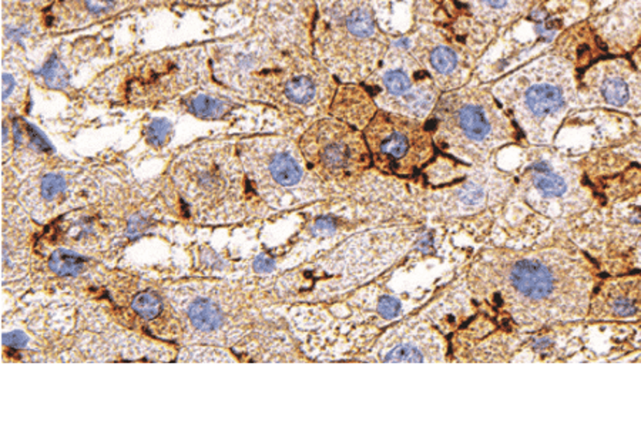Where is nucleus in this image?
<instances>
[{
  "instance_id": "nucleus-1",
  "label": "nucleus",
  "mask_w": 641,
  "mask_h": 423,
  "mask_svg": "<svg viewBox=\"0 0 641 423\" xmlns=\"http://www.w3.org/2000/svg\"><path fill=\"white\" fill-rule=\"evenodd\" d=\"M591 284L584 263L558 249L486 251L467 272L469 292L479 305L525 328L582 319Z\"/></svg>"
},
{
  "instance_id": "nucleus-2",
  "label": "nucleus",
  "mask_w": 641,
  "mask_h": 423,
  "mask_svg": "<svg viewBox=\"0 0 641 423\" xmlns=\"http://www.w3.org/2000/svg\"><path fill=\"white\" fill-rule=\"evenodd\" d=\"M429 129L436 148L472 164L485 162L522 137L493 92L482 88H458L440 95Z\"/></svg>"
},
{
  "instance_id": "nucleus-3",
  "label": "nucleus",
  "mask_w": 641,
  "mask_h": 423,
  "mask_svg": "<svg viewBox=\"0 0 641 423\" xmlns=\"http://www.w3.org/2000/svg\"><path fill=\"white\" fill-rule=\"evenodd\" d=\"M575 70L560 55H549L516 70L492 92L530 143L547 144L577 100Z\"/></svg>"
},
{
  "instance_id": "nucleus-4",
  "label": "nucleus",
  "mask_w": 641,
  "mask_h": 423,
  "mask_svg": "<svg viewBox=\"0 0 641 423\" xmlns=\"http://www.w3.org/2000/svg\"><path fill=\"white\" fill-rule=\"evenodd\" d=\"M314 40L318 59L346 83L365 81L388 53L368 0H316Z\"/></svg>"
},
{
  "instance_id": "nucleus-5",
  "label": "nucleus",
  "mask_w": 641,
  "mask_h": 423,
  "mask_svg": "<svg viewBox=\"0 0 641 423\" xmlns=\"http://www.w3.org/2000/svg\"><path fill=\"white\" fill-rule=\"evenodd\" d=\"M244 167L238 148L210 143L188 150L173 167V181L194 213L230 220L244 202Z\"/></svg>"
},
{
  "instance_id": "nucleus-6",
  "label": "nucleus",
  "mask_w": 641,
  "mask_h": 423,
  "mask_svg": "<svg viewBox=\"0 0 641 423\" xmlns=\"http://www.w3.org/2000/svg\"><path fill=\"white\" fill-rule=\"evenodd\" d=\"M244 172L271 205H288L316 195V176L300 147L284 137H255L238 144Z\"/></svg>"
},
{
  "instance_id": "nucleus-7",
  "label": "nucleus",
  "mask_w": 641,
  "mask_h": 423,
  "mask_svg": "<svg viewBox=\"0 0 641 423\" xmlns=\"http://www.w3.org/2000/svg\"><path fill=\"white\" fill-rule=\"evenodd\" d=\"M298 147L308 170L327 183H352L372 165L364 132L335 117L312 123Z\"/></svg>"
},
{
  "instance_id": "nucleus-8",
  "label": "nucleus",
  "mask_w": 641,
  "mask_h": 423,
  "mask_svg": "<svg viewBox=\"0 0 641 423\" xmlns=\"http://www.w3.org/2000/svg\"><path fill=\"white\" fill-rule=\"evenodd\" d=\"M203 62L202 49L155 53L122 66L111 80L127 103L154 104L190 89L202 76Z\"/></svg>"
},
{
  "instance_id": "nucleus-9",
  "label": "nucleus",
  "mask_w": 641,
  "mask_h": 423,
  "mask_svg": "<svg viewBox=\"0 0 641 423\" xmlns=\"http://www.w3.org/2000/svg\"><path fill=\"white\" fill-rule=\"evenodd\" d=\"M372 165L397 177L419 174L435 158L436 144L423 120L378 109L364 130Z\"/></svg>"
},
{
  "instance_id": "nucleus-10",
  "label": "nucleus",
  "mask_w": 641,
  "mask_h": 423,
  "mask_svg": "<svg viewBox=\"0 0 641 423\" xmlns=\"http://www.w3.org/2000/svg\"><path fill=\"white\" fill-rule=\"evenodd\" d=\"M364 86L381 110L418 120L429 117L440 97L433 77L414 55L399 49L388 50L379 69L364 81Z\"/></svg>"
},
{
  "instance_id": "nucleus-11",
  "label": "nucleus",
  "mask_w": 641,
  "mask_h": 423,
  "mask_svg": "<svg viewBox=\"0 0 641 423\" xmlns=\"http://www.w3.org/2000/svg\"><path fill=\"white\" fill-rule=\"evenodd\" d=\"M580 92L594 104L621 111H641V73L624 59L594 62L583 70Z\"/></svg>"
},
{
  "instance_id": "nucleus-12",
  "label": "nucleus",
  "mask_w": 641,
  "mask_h": 423,
  "mask_svg": "<svg viewBox=\"0 0 641 423\" xmlns=\"http://www.w3.org/2000/svg\"><path fill=\"white\" fill-rule=\"evenodd\" d=\"M264 90L278 103L301 110H311L328 102L332 93L330 71L320 64L294 63L291 67L269 73L264 78Z\"/></svg>"
},
{
  "instance_id": "nucleus-13",
  "label": "nucleus",
  "mask_w": 641,
  "mask_h": 423,
  "mask_svg": "<svg viewBox=\"0 0 641 423\" xmlns=\"http://www.w3.org/2000/svg\"><path fill=\"white\" fill-rule=\"evenodd\" d=\"M528 198L546 209L577 205L579 184L576 176L556 160H535L523 174Z\"/></svg>"
},
{
  "instance_id": "nucleus-14",
  "label": "nucleus",
  "mask_w": 641,
  "mask_h": 423,
  "mask_svg": "<svg viewBox=\"0 0 641 423\" xmlns=\"http://www.w3.org/2000/svg\"><path fill=\"white\" fill-rule=\"evenodd\" d=\"M593 321H641V278L612 279L600 285L590 300Z\"/></svg>"
},
{
  "instance_id": "nucleus-15",
  "label": "nucleus",
  "mask_w": 641,
  "mask_h": 423,
  "mask_svg": "<svg viewBox=\"0 0 641 423\" xmlns=\"http://www.w3.org/2000/svg\"><path fill=\"white\" fill-rule=\"evenodd\" d=\"M414 57L433 77L440 90L458 89L463 78V62L459 53L435 33H422L415 41Z\"/></svg>"
},
{
  "instance_id": "nucleus-16",
  "label": "nucleus",
  "mask_w": 641,
  "mask_h": 423,
  "mask_svg": "<svg viewBox=\"0 0 641 423\" xmlns=\"http://www.w3.org/2000/svg\"><path fill=\"white\" fill-rule=\"evenodd\" d=\"M129 0H55L52 19L59 29H77L126 8Z\"/></svg>"
},
{
  "instance_id": "nucleus-17",
  "label": "nucleus",
  "mask_w": 641,
  "mask_h": 423,
  "mask_svg": "<svg viewBox=\"0 0 641 423\" xmlns=\"http://www.w3.org/2000/svg\"><path fill=\"white\" fill-rule=\"evenodd\" d=\"M376 111L378 106L367 88L353 83L339 86L331 100L332 116L362 132Z\"/></svg>"
},
{
  "instance_id": "nucleus-18",
  "label": "nucleus",
  "mask_w": 641,
  "mask_h": 423,
  "mask_svg": "<svg viewBox=\"0 0 641 423\" xmlns=\"http://www.w3.org/2000/svg\"><path fill=\"white\" fill-rule=\"evenodd\" d=\"M472 15L488 23H506L522 12L528 0H460Z\"/></svg>"
},
{
  "instance_id": "nucleus-19",
  "label": "nucleus",
  "mask_w": 641,
  "mask_h": 423,
  "mask_svg": "<svg viewBox=\"0 0 641 423\" xmlns=\"http://www.w3.org/2000/svg\"><path fill=\"white\" fill-rule=\"evenodd\" d=\"M187 318L191 325L203 333H213L223 328L224 315L221 308L210 298L197 297L187 307Z\"/></svg>"
},
{
  "instance_id": "nucleus-20",
  "label": "nucleus",
  "mask_w": 641,
  "mask_h": 423,
  "mask_svg": "<svg viewBox=\"0 0 641 423\" xmlns=\"http://www.w3.org/2000/svg\"><path fill=\"white\" fill-rule=\"evenodd\" d=\"M187 106H188V110L197 117L220 118L223 114L231 110L232 102L213 96V95L197 93L188 97Z\"/></svg>"
},
{
  "instance_id": "nucleus-21",
  "label": "nucleus",
  "mask_w": 641,
  "mask_h": 423,
  "mask_svg": "<svg viewBox=\"0 0 641 423\" xmlns=\"http://www.w3.org/2000/svg\"><path fill=\"white\" fill-rule=\"evenodd\" d=\"M49 267L59 275H77L85 270V260L77 252L57 249L49 258Z\"/></svg>"
},
{
  "instance_id": "nucleus-22",
  "label": "nucleus",
  "mask_w": 641,
  "mask_h": 423,
  "mask_svg": "<svg viewBox=\"0 0 641 423\" xmlns=\"http://www.w3.org/2000/svg\"><path fill=\"white\" fill-rule=\"evenodd\" d=\"M67 190V180L60 173H48L38 180V200L50 204Z\"/></svg>"
},
{
  "instance_id": "nucleus-23",
  "label": "nucleus",
  "mask_w": 641,
  "mask_h": 423,
  "mask_svg": "<svg viewBox=\"0 0 641 423\" xmlns=\"http://www.w3.org/2000/svg\"><path fill=\"white\" fill-rule=\"evenodd\" d=\"M133 310L144 321H153L163 314V301L160 300L154 292L144 291L137 293L132 303Z\"/></svg>"
},
{
  "instance_id": "nucleus-24",
  "label": "nucleus",
  "mask_w": 641,
  "mask_h": 423,
  "mask_svg": "<svg viewBox=\"0 0 641 423\" xmlns=\"http://www.w3.org/2000/svg\"><path fill=\"white\" fill-rule=\"evenodd\" d=\"M173 136V125L169 120L166 118H154L151 123L147 125L146 130V137L148 140V144L153 147H164Z\"/></svg>"
},
{
  "instance_id": "nucleus-25",
  "label": "nucleus",
  "mask_w": 641,
  "mask_h": 423,
  "mask_svg": "<svg viewBox=\"0 0 641 423\" xmlns=\"http://www.w3.org/2000/svg\"><path fill=\"white\" fill-rule=\"evenodd\" d=\"M40 74L43 76V78L48 81L50 88H63L64 83L67 81V71L66 69L60 64L57 59H50L45 69L40 71Z\"/></svg>"
},
{
  "instance_id": "nucleus-26",
  "label": "nucleus",
  "mask_w": 641,
  "mask_h": 423,
  "mask_svg": "<svg viewBox=\"0 0 641 423\" xmlns=\"http://www.w3.org/2000/svg\"><path fill=\"white\" fill-rule=\"evenodd\" d=\"M2 341L5 345L12 348H23L27 344V336L22 331H12L3 335Z\"/></svg>"
},
{
  "instance_id": "nucleus-27",
  "label": "nucleus",
  "mask_w": 641,
  "mask_h": 423,
  "mask_svg": "<svg viewBox=\"0 0 641 423\" xmlns=\"http://www.w3.org/2000/svg\"><path fill=\"white\" fill-rule=\"evenodd\" d=\"M17 6L26 9H43L48 5H53L55 0H15Z\"/></svg>"
},
{
  "instance_id": "nucleus-28",
  "label": "nucleus",
  "mask_w": 641,
  "mask_h": 423,
  "mask_svg": "<svg viewBox=\"0 0 641 423\" xmlns=\"http://www.w3.org/2000/svg\"><path fill=\"white\" fill-rule=\"evenodd\" d=\"M184 2L197 5V6H211V5H221L224 2H228V0H184Z\"/></svg>"
},
{
  "instance_id": "nucleus-29",
  "label": "nucleus",
  "mask_w": 641,
  "mask_h": 423,
  "mask_svg": "<svg viewBox=\"0 0 641 423\" xmlns=\"http://www.w3.org/2000/svg\"><path fill=\"white\" fill-rule=\"evenodd\" d=\"M269 268H271V264H268V261H265L262 258L257 260V263H255V270L257 271H268Z\"/></svg>"
},
{
  "instance_id": "nucleus-30",
  "label": "nucleus",
  "mask_w": 641,
  "mask_h": 423,
  "mask_svg": "<svg viewBox=\"0 0 641 423\" xmlns=\"http://www.w3.org/2000/svg\"><path fill=\"white\" fill-rule=\"evenodd\" d=\"M633 63L634 66L638 69V71L641 73V46L638 48V50L634 53V57H633Z\"/></svg>"
}]
</instances>
